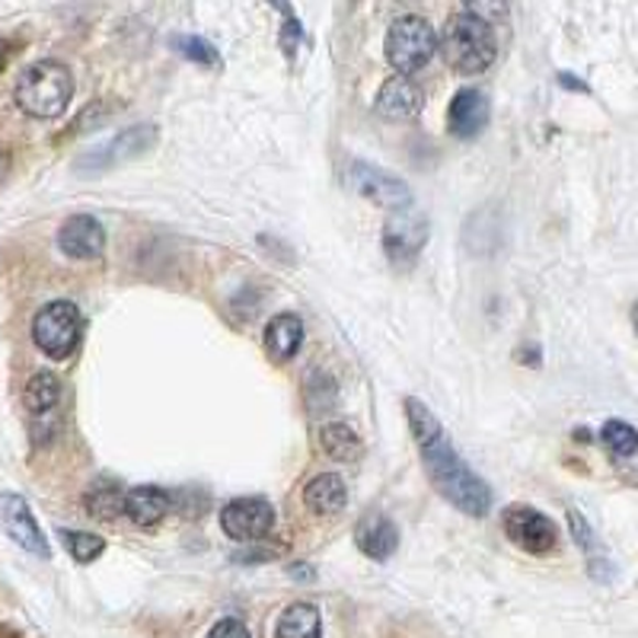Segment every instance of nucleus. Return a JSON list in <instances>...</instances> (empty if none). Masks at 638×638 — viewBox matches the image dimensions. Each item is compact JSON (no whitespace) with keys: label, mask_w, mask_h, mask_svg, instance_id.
I'll list each match as a JSON object with an SVG mask.
<instances>
[{"label":"nucleus","mask_w":638,"mask_h":638,"mask_svg":"<svg viewBox=\"0 0 638 638\" xmlns=\"http://www.w3.org/2000/svg\"><path fill=\"white\" fill-rule=\"evenodd\" d=\"M319 444H322V453L329 460H339V463H351L364 453L361 438L351 431L349 425H339V421H332L319 431Z\"/></svg>","instance_id":"nucleus-20"},{"label":"nucleus","mask_w":638,"mask_h":638,"mask_svg":"<svg viewBox=\"0 0 638 638\" xmlns=\"http://www.w3.org/2000/svg\"><path fill=\"white\" fill-rule=\"evenodd\" d=\"M304 345V322L294 314H282L268 322L265 329V349L275 361H290Z\"/></svg>","instance_id":"nucleus-18"},{"label":"nucleus","mask_w":638,"mask_h":638,"mask_svg":"<svg viewBox=\"0 0 638 638\" xmlns=\"http://www.w3.org/2000/svg\"><path fill=\"white\" fill-rule=\"evenodd\" d=\"M0 527L7 530V537L23 546L26 552L38 556V559H48V542L42 537L35 517H32L30 505L20 498V495H10V492H0Z\"/></svg>","instance_id":"nucleus-11"},{"label":"nucleus","mask_w":638,"mask_h":638,"mask_svg":"<svg viewBox=\"0 0 638 638\" xmlns=\"http://www.w3.org/2000/svg\"><path fill=\"white\" fill-rule=\"evenodd\" d=\"M64 546H67V552L74 556V562H80V565L94 562L96 556L106 549V542L99 540V537H94V534H80V530L64 534Z\"/></svg>","instance_id":"nucleus-24"},{"label":"nucleus","mask_w":638,"mask_h":638,"mask_svg":"<svg viewBox=\"0 0 638 638\" xmlns=\"http://www.w3.org/2000/svg\"><path fill=\"white\" fill-rule=\"evenodd\" d=\"M125 514L138 527H154L169 514V495L157 485H141L125 495Z\"/></svg>","instance_id":"nucleus-16"},{"label":"nucleus","mask_w":638,"mask_h":638,"mask_svg":"<svg viewBox=\"0 0 638 638\" xmlns=\"http://www.w3.org/2000/svg\"><path fill=\"white\" fill-rule=\"evenodd\" d=\"M406 415H409V428L421 447V460H425V470L435 482V488L457 510H463L470 517H482L492 508V488L463 463V457L447 441L441 421L425 403L406 399Z\"/></svg>","instance_id":"nucleus-1"},{"label":"nucleus","mask_w":638,"mask_h":638,"mask_svg":"<svg viewBox=\"0 0 638 638\" xmlns=\"http://www.w3.org/2000/svg\"><path fill=\"white\" fill-rule=\"evenodd\" d=\"M322 636V623H319V609L314 604H290L282 613L278 626H275V638H319Z\"/></svg>","instance_id":"nucleus-19"},{"label":"nucleus","mask_w":638,"mask_h":638,"mask_svg":"<svg viewBox=\"0 0 638 638\" xmlns=\"http://www.w3.org/2000/svg\"><path fill=\"white\" fill-rule=\"evenodd\" d=\"M354 542H358V549H361L367 559L386 562V559L396 552V546H399V530H396V524H393L389 517H383V514H367V517H361L358 527H354Z\"/></svg>","instance_id":"nucleus-14"},{"label":"nucleus","mask_w":638,"mask_h":638,"mask_svg":"<svg viewBox=\"0 0 638 638\" xmlns=\"http://www.w3.org/2000/svg\"><path fill=\"white\" fill-rule=\"evenodd\" d=\"M502 524H505L508 540L517 549L530 552V556H546L559 542L556 524L546 514H540L537 508H527V505H514V508L505 510V520Z\"/></svg>","instance_id":"nucleus-7"},{"label":"nucleus","mask_w":638,"mask_h":638,"mask_svg":"<svg viewBox=\"0 0 638 638\" xmlns=\"http://www.w3.org/2000/svg\"><path fill=\"white\" fill-rule=\"evenodd\" d=\"M221 527L237 542L262 540L275 527V510L265 498H233L221 510Z\"/></svg>","instance_id":"nucleus-10"},{"label":"nucleus","mask_w":638,"mask_h":638,"mask_svg":"<svg viewBox=\"0 0 638 638\" xmlns=\"http://www.w3.org/2000/svg\"><path fill=\"white\" fill-rule=\"evenodd\" d=\"M559 84H565V87H572V90H587L584 84H578V80H572V74H562V77H559Z\"/></svg>","instance_id":"nucleus-27"},{"label":"nucleus","mask_w":638,"mask_h":638,"mask_svg":"<svg viewBox=\"0 0 638 638\" xmlns=\"http://www.w3.org/2000/svg\"><path fill=\"white\" fill-rule=\"evenodd\" d=\"M176 48L183 52V58H189L195 64H218V52L215 45H208L205 38H191V35H179Z\"/></svg>","instance_id":"nucleus-25"},{"label":"nucleus","mask_w":638,"mask_h":638,"mask_svg":"<svg viewBox=\"0 0 638 638\" xmlns=\"http://www.w3.org/2000/svg\"><path fill=\"white\" fill-rule=\"evenodd\" d=\"M87 510L99 517V520H116L122 510H125V492L112 482H99L87 492Z\"/></svg>","instance_id":"nucleus-22"},{"label":"nucleus","mask_w":638,"mask_h":638,"mask_svg":"<svg viewBox=\"0 0 638 638\" xmlns=\"http://www.w3.org/2000/svg\"><path fill=\"white\" fill-rule=\"evenodd\" d=\"M74 96V77L62 62H35L16 80V106L32 119H58Z\"/></svg>","instance_id":"nucleus-3"},{"label":"nucleus","mask_w":638,"mask_h":638,"mask_svg":"<svg viewBox=\"0 0 638 638\" xmlns=\"http://www.w3.org/2000/svg\"><path fill=\"white\" fill-rule=\"evenodd\" d=\"M58 246L70 258H96L106 250V230L90 215H74L58 230Z\"/></svg>","instance_id":"nucleus-12"},{"label":"nucleus","mask_w":638,"mask_h":638,"mask_svg":"<svg viewBox=\"0 0 638 638\" xmlns=\"http://www.w3.org/2000/svg\"><path fill=\"white\" fill-rule=\"evenodd\" d=\"M601 441L613 457H636L638 453V431L629 421H619V418H609L601 431Z\"/></svg>","instance_id":"nucleus-23"},{"label":"nucleus","mask_w":638,"mask_h":638,"mask_svg":"<svg viewBox=\"0 0 638 638\" xmlns=\"http://www.w3.org/2000/svg\"><path fill=\"white\" fill-rule=\"evenodd\" d=\"M421 90L409 77H389L377 94L374 109L381 112L386 122H409L421 112Z\"/></svg>","instance_id":"nucleus-13"},{"label":"nucleus","mask_w":638,"mask_h":638,"mask_svg":"<svg viewBox=\"0 0 638 638\" xmlns=\"http://www.w3.org/2000/svg\"><path fill=\"white\" fill-rule=\"evenodd\" d=\"M425 243H428V223L413 205L389 215V221L383 227V250L396 268H409L425 250Z\"/></svg>","instance_id":"nucleus-6"},{"label":"nucleus","mask_w":638,"mask_h":638,"mask_svg":"<svg viewBox=\"0 0 638 638\" xmlns=\"http://www.w3.org/2000/svg\"><path fill=\"white\" fill-rule=\"evenodd\" d=\"M349 186L358 195L377 201V205H386L393 211H403L413 205V191L403 179H396L393 173H386L381 166H371L364 160H354L349 169Z\"/></svg>","instance_id":"nucleus-8"},{"label":"nucleus","mask_w":638,"mask_h":638,"mask_svg":"<svg viewBox=\"0 0 638 638\" xmlns=\"http://www.w3.org/2000/svg\"><path fill=\"white\" fill-rule=\"evenodd\" d=\"M438 52V35L421 16H399L386 32V62L399 70V77L421 70Z\"/></svg>","instance_id":"nucleus-4"},{"label":"nucleus","mask_w":638,"mask_h":638,"mask_svg":"<svg viewBox=\"0 0 638 638\" xmlns=\"http://www.w3.org/2000/svg\"><path fill=\"white\" fill-rule=\"evenodd\" d=\"M208 638H253V636H250V629H246L240 619L227 616V619H221V623L208 632Z\"/></svg>","instance_id":"nucleus-26"},{"label":"nucleus","mask_w":638,"mask_h":638,"mask_svg":"<svg viewBox=\"0 0 638 638\" xmlns=\"http://www.w3.org/2000/svg\"><path fill=\"white\" fill-rule=\"evenodd\" d=\"M7 169H10V157H7V151H0V183L7 176Z\"/></svg>","instance_id":"nucleus-28"},{"label":"nucleus","mask_w":638,"mask_h":638,"mask_svg":"<svg viewBox=\"0 0 638 638\" xmlns=\"http://www.w3.org/2000/svg\"><path fill=\"white\" fill-rule=\"evenodd\" d=\"M80 332H84V319H80V310L70 300H55V304L42 307L32 319L35 345L55 361H64L70 351L77 349Z\"/></svg>","instance_id":"nucleus-5"},{"label":"nucleus","mask_w":638,"mask_h":638,"mask_svg":"<svg viewBox=\"0 0 638 638\" xmlns=\"http://www.w3.org/2000/svg\"><path fill=\"white\" fill-rule=\"evenodd\" d=\"M154 144H157V128L131 125L125 128L122 134L109 138L106 144H99L96 151H90L87 157L77 163V169H94V173H99V169H112V166H119V163H125V160L147 154Z\"/></svg>","instance_id":"nucleus-9"},{"label":"nucleus","mask_w":638,"mask_h":638,"mask_svg":"<svg viewBox=\"0 0 638 638\" xmlns=\"http://www.w3.org/2000/svg\"><path fill=\"white\" fill-rule=\"evenodd\" d=\"M488 122V99L479 90H460L447 109V128L457 138H473Z\"/></svg>","instance_id":"nucleus-15"},{"label":"nucleus","mask_w":638,"mask_h":638,"mask_svg":"<svg viewBox=\"0 0 638 638\" xmlns=\"http://www.w3.org/2000/svg\"><path fill=\"white\" fill-rule=\"evenodd\" d=\"M3 62H7V55H3V48H0V70H3Z\"/></svg>","instance_id":"nucleus-29"},{"label":"nucleus","mask_w":638,"mask_h":638,"mask_svg":"<svg viewBox=\"0 0 638 638\" xmlns=\"http://www.w3.org/2000/svg\"><path fill=\"white\" fill-rule=\"evenodd\" d=\"M304 502H307V508L317 510V514H339V510L345 508V502H349L345 479L336 476V473H319L304 488Z\"/></svg>","instance_id":"nucleus-17"},{"label":"nucleus","mask_w":638,"mask_h":638,"mask_svg":"<svg viewBox=\"0 0 638 638\" xmlns=\"http://www.w3.org/2000/svg\"><path fill=\"white\" fill-rule=\"evenodd\" d=\"M441 52L447 64L460 74H482L498 58V38L488 20H482L470 10H460L450 16L441 35Z\"/></svg>","instance_id":"nucleus-2"},{"label":"nucleus","mask_w":638,"mask_h":638,"mask_svg":"<svg viewBox=\"0 0 638 638\" xmlns=\"http://www.w3.org/2000/svg\"><path fill=\"white\" fill-rule=\"evenodd\" d=\"M23 399H26V409H30L32 415H48L55 406H58V399H62V383H58L55 374L42 371V374H35V377L26 383Z\"/></svg>","instance_id":"nucleus-21"}]
</instances>
